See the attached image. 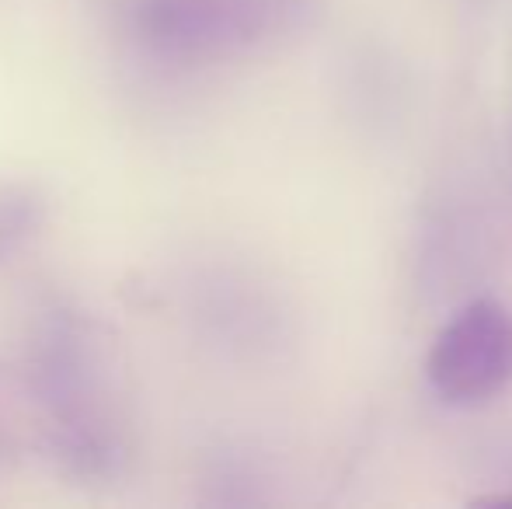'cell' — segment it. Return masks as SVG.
Here are the masks:
<instances>
[{
  "label": "cell",
  "instance_id": "cell-1",
  "mask_svg": "<svg viewBox=\"0 0 512 509\" xmlns=\"http://www.w3.org/2000/svg\"><path fill=\"white\" fill-rule=\"evenodd\" d=\"M429 384L450 405H481L512 381V311L492 297L471 300L429 349Z\"/></svg>",
  "mask_w": 512,
  "mask_h": 509
},
{
  "label": "cell",
  "instance_id": "cell-2",
  "mask_svg": "<svg viewBox=\"0 0 512 509\" xmlns=\"http://www.w3.org/2000/svg\"><path fill=\"white\" fill-rule=\"evenodd\" d=\"M474 506H512V492H499V496H478Z\"/></svg>",
  "mask_w": 512,
  "mask_h": 509
}]
</instances>
